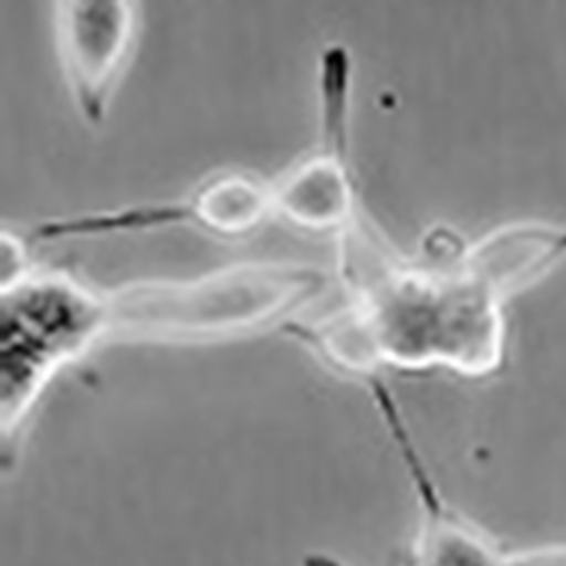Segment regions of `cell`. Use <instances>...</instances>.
Returning a JSON list of instances; mask_svg holds the SVG:
<instances>
[{
    "instance_id": "obj_1",
    "label": "cell",
    "mask_w": 566,
    "mask_h": 566,
    "mask_svg": "<svg viewBox=\"0 0 566 566\" xmlns=\"http://www.w3.org/2000/svg\"><path fill=\"white\" fill-rule=\"evenodd\" d=\"M338 241L349 306L281 332L358 381L381 369L494 376L507 354V304L566 261V224L544 220L501 224L476 243L444 229L423 256L403 259L363 211Z\"/></svg>"
},
{
    "instance_id": "obj_2",
    "label": "cell",
    "mask_w": 566,
    "mask_h": 566,
    "mask_svg": "<svg viewBox=\"0 0 566 566\" xmlns=\"http://www.w3.org/2000/svg\"><path fill=\"white\" fill-rule=\"evenodd\" d=\"M328 274L300 263H239L196 279L134 281L103 289L105 334L207 343L261 328H286L295 313L317 300Z\"/></svg>"
},
{
    "instance_id": "obj_3",
    "label": "cell",
    "mask_w": 566,
    "mask_h": 566,
    "mask_svg": "<svg viewBox=\"0 0 566 566\" xmlns=\"http://www.w3.org/2000/svg\"><path fill=\"white\" fill-rule=\"evenodd\" d=\"M107 343L103 289L64 270L32 268L0 289V442L12 464L55 376Z\"/></svg>"
},
{
    "instance_id": "obj_4",
    "label": "cell",
    "mask_w": 566,
    "mask_h": 566,
    "mask_svg": "<svg viewBox=\"0 0 566 566\" xmlns=\"http://www.w3.org/2000/svg\"><path fill=\"white\" fill-rule=\"evenodd\" d=\"M279 218L276 184L245 170H220L179 200L88 211L36 224L34 243L103 239L114 233L193 227L216 239H245Z\"/></svg>"
},
{
    "instance_id": "obj_5",
    "label": "cell",
    "mask_w": 566,
    "mask_h": 566,
    "mask_svg": "<svg viewBox=\"0 0 566 566\" xmlns=\"http://www.w3.org/2000/svg\"><path fill=\"white\" fill-rule=\"evenodd\" d=\"M53 8L71 98L84 123L101 127L134 57L138 6L127 0H66Z\"/></svg>"
},
{
    "instance_id": "obj_6",
    "label": "cell",
    "mask_w": 566,
    "mask_h": 566,
    "mask_svg": "<svg viewBox=\"0 0 566 566\" xmlns=\"http://www.w3.org/2000/svg\"><path fill=\"white\" fill-rule=\"evenodd\" d=\"M0 248H3V276H0V289H8L12 283L21 281L30 270V252L28 241L19 239L17 233L3 229L0 233Z\"/></svg>"
},
{
    "instance_id": "obj_7",
    "label": "cell",
    "mask_w": 566,
    "mask_h": 566,
    "mask_svg": "<svg viewBox=\"0 0 566 566\" xmlns=\"http://www.w3.org/2000/svg\"><path fill=\"white\" fill-rule=\"evenodd\" d=\"M503 566H566V544L507 551Z\"/></svg>"
},
{
    "instance_id": "obj_8",
    "label": "cell",
    "mask_w": 566,
    "mask_h": 566,
    "mask_svg": "<svg viewBox=\"0 0 566 566\" xmlns=\"http://www.w3.org/2000/svg\"><path fill=\"white\" fill-rule=\"evenodd\" d=\"M313 566H338V564H336V562H332V559H319V562L315 559V564H313Z\"/></svg>"
}]
</instances>
